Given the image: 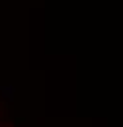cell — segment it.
<instances>
[{"label": "cell", "instance_id": "6da1fadb", "mask_svg": "<svg viewBox=\"0 0 123 127\" xmlns=\"http://www.w3.org/2000/svg\"><path fill=\"white\" fill-rule=\"evenodd\" d=\"M0 90L4 92V96H8V98L12 100V96H14V88H12V86H2Z\"/></svg>", "mask_w": 123, "mask_h": 127}]
</instances>
